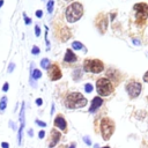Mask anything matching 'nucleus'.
I'll use <instances>...</instances> for the list:
<instances>
[{
  "label": "nucleus",
  "mask_w": 148,
  "mask_h": 148,
  "mask_svg": "<svg viewBox=\"0 0 148 148\" xmlns=\"http://www.w3.org/2000/svg\"><path fill=\"white\" fill-rule=\"evenodd\" d=\"M66 20L69 23H74L81 18L83 15V6L80 2H73L66 8Z\"/></svg>",
  "instance_id": "1"
},
{
  "label": "nucleus",
  "mask_w": 148,
  "mask_h": 148,
  "mask_svg": "<svg viewBox=\"0 0 148 148\" xmlns=\"http://www.w3.org/2000/svg\"><path fill=\"white\" fill-rule=\"evenodd\" d=\"M65 104L69 109L83 108L87 105V98L80 92H71L67 95V97L65 99Z\"/></svg>",
  "instance_id": "2"
},
{
  "label": "nucleus",
  "mask_w": 148,
  "mask_h": 148,
  "mask_svg": "<svg viewBox=\"0 0 148 148\" xmlns=\"http://www.w3.org/2000/svg\"><path fill=\"white\" fill-rule=\"evenodd\" d=\"M96 90L101 96H108V95H110L112 92L113 87H112V83L110 82L109 79L101 77L96 82Z\"/></svg>",
  "instance_id": "3"
},
{
  "label": "nucleus",
  "mask_w": 148,
  "mask_h": 148,
  "mask_svg": "<svg viewBox=\"0 0 148 148\" xmlns=\"http://www.w3.org/2000/svg\"><path fill=\"white\" fill-rule=\"evenodd\" d=\"M83 68L86 72H91L97 74L104 69V65L98 59H86L83 62Z\"/></svg>",
  "instance_id": "4"
},
{
  "label": "nucleus",
  "mask_w": 148,
  "mask_h": 148,
  "mask_svg": "<svg viewBox=\"0 0 148 148\" xmlns=\"http://www.w3.org/2000/svg\"><path fill=\"white\" fill-rule=\"evenodd\" d=\"M113 128H114L113 121L110 120L109 118H103L101 120V132H102V136L104 140L110 139V136L113 133Z\"/></svg>",
  "instance_id": "5"
},
{
  "label": "nucleus",
  "mask_w": 148,
  "mask_h": 148,
  "mask_svg": "<svg viewBox=\"0 0 148 148\" xmlns=\"http://www.w3.org/2000/svg\"><path fill=\"white\" fill-rule=\"evenodd\" d=\"M135 18L138 23H142L148 17V6L146 3H136L134 5Z\"/></svg>",
  "instance_id": "6"
},
{
  "label": "nucleus",
  "mask_w": 148,
  "mask_h": 148,
  "mask_svg": "<svg viewBox=\"0 0 148 148\" xmlns=\"http://www.w3.org/2000/svg\"><path fill=\"white\" fill-rule=\"evenodd\" d=\"M24 112H25V103L22 102L21 103V110H20V116H18V119H20V127H18V134H17V143L21 145L22 142V135H23V130H24Z\"/></svg>",
  "instance_id": "7"
},
{
  "label": "nucleus",
  "mask_w": 148,
  "mask_h": 148,
  "mask_svg": "<svg viewBox=\"0 0 148 148\" xmlns=\"http://www.w3.org/2000/svg\"><path fill=\"white\" fill-rule=\"evenodd\" d=\"M126 90L131 97H138L141 92V84L139 82H131L127 84Z\"/></svg>",
  "instance_id": "8"
},
{
  "label": "nucleus",
  "mask_w": 148,
  "mask_h": 148,
  "mask_svg": "<svg viewBox=\"0 0 148 148\" xmlns=\"http://www.w3.org/2000/svg\"><path fill=\"white\" fill-rule=\"evenodd\" d=\"M49 76L51 80L56 81V80H59L61 77V71L59 68V66L57 64H53L49 67Z\"/></svg>",
  "instance_id": "9"
},
{
  "label": "nucleus",
  "mask_w": 148,
  "mask_h": 148,
  "mask_svg": "<svg viewBox=\"0 0 148 148\" xmlns=\"http://www.w3.org/2000/svg\"><path fill=\"white\" fill-rule=\"evenodd\" d=\"M29 72H30V77H29V79H32V80L37 81L38 79L42 77V72H40L39 69L35 68V64H34V62L30 64V69H29Z\"/></svg>",
  "instance_id": "10"
},
{
  "label": "nucleus",
  "mask_w": 148,
  "mask_h": 148,
  "mask_svg": "<svg viewBox=\"0 0 148 148\" xmlns=\"http://www.w3.org/2000/svg\"><path fill=\"white\" fill-rule=\"evenodd\" d=\"M60 136H61V134H60L58 131H56V130H52V132H51V140H50L49 147H50V148L54 147V146H56V145L59 142V140H60Z\"/></svg>",
  "instance_id": "11"
},
{
  "label": "nucleus",
  "mask_w": 148,
  "mask_h": 148,
  "mask_svg": "<svg viewBox=\"0 0 148 148\" xmlns=\"http://www.w3.org/2000/svg\"><path fill=\"white\" fill-rule=\"evenodd\" d=\"M103 103V99L101 97H94L92 101H91V105L89 108V112H95Z\"/></svg>",
  "instance_id": "12"
},
{
  "label": "nucleus",
  "mask_w": 148,
  "mask_h": 148,
  "mask_svg": "<svg viewBox=\"0 0 148 148\" xmlns=\"http://www.w3.org/2000/svg\"><path fill=\"white\" fill-rule=\"evenodd\" d=\"M54 126L56 127H58V128H60L61 131H65L66 130V127H67V123H66V120L61 117V116H58V117H56V119H54Z\"/></svg>",
  "instance_id": "13"
},
{
  "label": "nucleus",
  "mask_w": 148,
  "mask_h": 148,
  "mask_svg": "<svg viewBox=\"0 0 148 148\" xmlns=\"http://www.w3.org/2000/svg\"><path fill=\"white\" fill-rule=\"evenodd\" d=\"M76 56L72 52V50H66V53H65V57H64V60L66 62H75L76 61Z\"/></svg>",
  "instance_id": "14"
},
{
  "label": "nucleus",
  "mask_w": 148,
  "mask_h": 148,
  "mask_svg": "<svg viewBox=\"0 0 148 148\" xmlns=\"http://www.w3.org/2000/svg\"><path fill=\"white\" fill-rule=\"evenodd\" d=\"M50 66H51V64H50V60L47 58H44V59L40 60V67L43 69H49Z\"/></svg>",
  "instance_id": "15"
},
{
  "label": "nucleus",
  "mask_w": 148,
  "mask_h": 148,
  "mask_svg": "<svg viewBox=\"0 0 148 148\" xmlns=\"http://www.w3.org/2000/svg\"><path fill=\"white\" fill-rule=\"evenodd\" d=\"M7 108V96H2L0 99V111H5V109Z\"/></svg>",
  "instance_id": "16"
},
{
  "label": "nucleus",
  "mask_w": 148,
  "mask_h": 148,
  "mask_svg": "<svg viewBox=\"0 0 148 148\" xmlns=\"http://www.w3.org/2000/svg\"><path fill=\"white\" fill-rule=\"evenodd\" d=\"M97 27H98V29H99V31H101V32H104V31H105V29H106V20L103 17V20L97 24Z\"/></svg>",
  "instance_id": "17"
},
{
  "label": "nucleus",
  "mask_w": 148,
  "mask_h": 148,
  "mask_svg": "<svg viewBox=\"0 0 148 148\" xmlns=\"http://www.w3.org/2000/svg\"><path fill=\"white\" fill-rule=\"evenodd\" d=\"M72 47H73L74 50H84L83 44H82L81 42H77V40H75V42L72 43Z\"/></svg>",
  "instance_id": "18"
},
{
  "label": "nucleus",
  "mask_w": 148,
  "mask_h": 148,
  "mask_svg": "<svg viewBox=\"0 0 148 148\" xmlns=\"http://www.w3.org/2000/svg\"><path fill=\"white\" fill-rule=\"evenodd\" d=\"M81 73H82V71H81L80 68H76V69L74 71V73H73L74 79H75V80H79V79H80V76H81Z\"/></svg>",
  "instance_id": "19"
},
{
  "label": "nucleus",
  "mask_w": 148,
  "mask_h": 148,
  "mask_svg": "<svg viewBox=\"0 0 148 148\" xmlns=\"http://www.w3.org/2000/svg\"><path fill=\"white\" fill-rule=\"evenodd\" d=\"M53 5H54L53 0H49V2H47V12L49 13H52L53 12Z\"/></svg>",
  "instance_id": "20"
},
{
  "label": "nucleus",
  "mask_w": 148,
  "mask_h": 148,
  "mask_svg": "<svg viewBox=\"0 0 148 148\" xmlns=\"http://www.w3.org/2000/svg\"><path fill=\"white\" fill-rule=\"evenodd\" d=\"M92 84L91 83H86L84 84V90H86V92H91L92 91Z\"/></svg>",
  "instance_id": "21"
},
{
  "label": "nucleus",
  "mask_w": 148,
  "mask_h": 148,
  "mask_svg": "<svg viewBox=\"0 0 148 148\" xmlns=\"http://www.w3.org/2000/svg\"><path fill=\"white\" fill-rule=\"evenodd\" d=\"M39 52H40V50H39V47H38V46H36V45H35V46H32V49H31V53H32V54H35V56H36V54H39Z\"/></svg>",
  "instance_id": "22"
},
{
  "label": "nucleus",
  "mask_w": 148,
  "mask_h": 148,
  "mask_svg": "<svg viewBox=\"0 0 148 148\" xmlns=\"http://www.w3.org/2000/svg\"><path fill=\"white\" fill-rule=\"evenodd\" d=\"M35 123H36L38 126H40V127H46V123H45V121H42V120H39V119H36Z\"/></svg>",
  "instance_id": "23"
},
{
  "label": "nucleus",
  "mask_w": 148,
  "mask_h": 148,
  "mask_svg": "<svg viewBox=\"0 0 148 148\" xmlns=\"http://www.w3.org/2000/svg\"><path fill=\"white\" fill-rule=\"evenodd\" d=\"M23 18H24V22H25V24H31V18L30 17H27V15L23 13Z\"/></svg>",
  "instance_id": "24"
},
{
  "label": "nucleus",
  "mask_w": 148,
  "mask_h": 148,
  "mask_svg": "<svg viewBox=\"0 0 148 148\" xmlns=\"http://www.w3.org/2000/svg\"><path fill=\"white\" fill-rule=\"evenodd\" d=\"M35 35L37 36V37H39V35H40V28H39V25H35Z\"/></svg>",
  "instance_id": "25"
},
{
  "label": "nucleus",
  "mask_w": 148,
  "mask_h": 148,
  "mask_svg": "<svg viewBox=\"0 0 148 148\" xmlns=\"http://www.w3.org/2000/svg\"><path fill=\"white\" fill-rule=\"evenodd\" d=\"M14 68H15V64H14V62H10V64L8 65V69H7L8 73H12V72L14 71Z\"/></svg>",
  "instance_id": "26"
},
{
  "label": "nucleus",
  "mask_w": 148,
  "mask_h": 148,
  "mask_svg": "<svg viewBox=\"0 0 148 148\" xmlns=\"http://www.w3.org/2000/svg\"><path fill=\"white\" fill-rule=\"evenodd\" d=\"M83 141H84V142H86V143H87L88 146H90V145H91L90 138H89V136H87V135H86V136H83Z\"/></svg>",
  "instance_id": "27"
},
{
  "label": "nucleus",
  "mask_w": 148,
  "mask_h": 148,
  "mask_svg": "<svg viewBox=\"0 0 148 148\" xmlns=\"http://www.w3.org/2000/svg\"><path fill=\"white\" fill-rule=\"evenodd\" d=\"M35 14H36V16H37V17H39V18H40V17L43 16V12H42L40 9H38V10H36V13H35Z\"/></svg>",
  "instance_id": "28"
},
{
  "label": "nucleus",
  "mask_w": 148,
  "mask_h": 148,
  "mask_svg": "<svg viewBox=\"0 0 148 148\" xmlns=\"http://www.w3.org/2000/svg\"><path fill=\"white\" fill-rule=\"evenodd\" d=\"M8 87H9L8 82H5V83H3V87H2V90H3V91H7V90H8Z\"/></svg>",
  "instance_id": "29"
},
{
  "label": "nucleus",
  "mask_w": 148,
  "mask_h": 148,
  "mask_svg": "<svg viewBox=\"0 0 148 148\" xmlns=\"http://www.w3.org/2000/svg\"><path fill=\"white\" fill-rule=\"evenodd\" d=\"M45 136V132L44 131H39V133H38V138L39 139H43Z\"/></svg>",
  "instance_id": "30"
},
{
  "label": "nucleus",
  "mask_w": 148,
  "mask_h": 148,
  "mask_svg": "<svg viewBox=\"0 0 148 148\" xmlns=\"http://www.w3.org/2000/svg\"><path fill=\"white\" fill-rule=\"evenodd\" d=\"M1 147H2V148H9V143L6 142V141H3V142L1 143Z\"/></svg>",
  "instance_id": "31"
},
{
  "label": "nucleus",
  "mask_w": 148,
  "mask_h": 148,
  "mask_svg": "<svg viewBox=\"0 0 148 148\" xmlns=\"http://www.w3.org/2000/svg\"><path fill=\"white\" fill-rule=\"evenodd\" d=\"M36 104H37V105H42V104H43V99H42V98H37V99H36Z\"/></svg>",
  "instance_id": "32"
},
{
  "label": "nucleus",
  "mask_w": 148,
  "mask_h": 148,
  "mask_svg": "<svg viewBox=\"0 0 148 148\" xmlns=\"http://www.w3.org/2000/svg\"><path fill=\"white\" fill-rule=\"evenodd\" d=\"M9 125H10V127H12L13 130H16V126H15V124H14L13 120H9Z\"/></svg>",
  "instance_id": "33"
},
{
  "label": "nucleus",
  "mask_w": 148,
  "mask_h": 148,
  "mask_svg": "<svg viewBox=\"0 0 148 148\" xmlns=\"http://www.w3.org/2000/svg\"><path fill=\"white\" fill-rule=\"evenodd\" d=\"M143 80H145L146 82H148V72H147L145 75H143Z\"/></svg>",
  "instance_id": "34"
},
{
  "label": "nucleus",
  "mask_w": 148,
  "mask_h": 148,
  "mask_svg": "<svg viewBox=\"0 0 148 148\" xmlns=\"http://www.w3.org/2000/svg\"><path fill=\"white\" fill-rule=\"evenodd\" d=\"M53 112H54V103H52L51 105V114H53Z\"/></svg>",
  "instance_id": "35"
},
{
  "label": "nucleus",
  "mask_w": 148,
  "mask_h": 148,
  "mask_svg": "<svg viewBox=\"0 0 148 148\" xmlns=\"http://www.w3.org/2000/svg\"><path fill=\"white\" fill-rule=\"evenodd\" d=\"M32 135H34V130L30 128V130H29V136H32Z\"/></svg>",
  "instance_id": "36"
},
{
  "label": "nucleus",
  "mask_w": 148,
  "mask_h": 148,
  "mask_svg": "<svg viewBox=\"0 0 148 148\" xmlns=\"http://www.w3.org/2000/svg\"><path fill=\"white\" fill-rule=\"evenodd\" d=\"M2 5H3V0H0V8L2 7Z\"/></svg>",
  "instance_id": "37"
},
{
  "label": "nucleus",
  "mask_w": 148,
  "mask_h": 148,
  "mask_svg": "<svg viewBox=\"0 0 148 148\" xmlns=\"http://www.w3.org/2000/svg\"><path fill=\"white\" fill-rule=\"evenodd\" d=\"M68 148H76V147H75V145H71Z\"/></svg>",
  "instance_id": "38"
},
{
  "label": "nucleus",
  "mask_w": 148,
  "mask_h": 148,
  "mask_svg": "<svg viewBox=\"0 0 148 148\" xmlns=\"http://www.w3.org/2000/svg\"><path fill=\"white\" fill-rule=\"evenodd\" d=\"M103 148H110V147H103Z\"/></svg>",
  "instance_id": "39"
}]
</instances>
